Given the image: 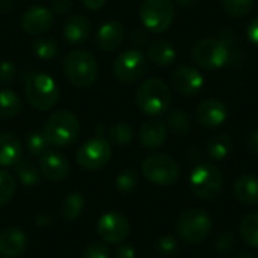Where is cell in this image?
<instances>
[{"instance_id":"37","label":"cell","mask_w":258,"mask_h":258,"mask_svg":"<svg viewBox=\"0 0 258 258\" xmlns=\"http://www.w3.org/2000/svg\"><path fill=\"white\" fill-rule=\"evenodd\" d=\"M83 258H110V249L104 243H91L85 248Z\"/></svg>"},{"instance_id":"14","label":"cell","mask_w":258,"mask_h":258,"mask_svg":"<svg viewBox=\"0 0 258 258\" xmlns=\"http://www.w3.org/2000/svg\"><path fill=\"white\" fill-rule=\"evenodd\" d=\"M171 85L178 94H181L184 97H192L197 92H200V89L203 88L204 77L197 68L183 65V67H178L172 73Z\"/></svg>"},{"instance_id":"47","label":"cell","mask_w":258,"mask_h":258,"mask_svg":"<svg viewBox=\"0 0 258 258\" xmlns=\"http://www.w3.org/2000/svg\"><path fill=\"white\" fill-rule=\"evenodd\" d=\"M178 2H180L181 5H187V3H189V0H178Z\"/></svg>"},{"instance_id":"26","label":"cell","mask_w":258,"mask_h":258,"mask_svg":"<svg viewBox=\"0 0 258 258\" xmlns=\"http://www.w3.org/2000/svg\"><path fill=\"white\" fill-rule=\"evenodd\" d=\"M83 209H85V198H83V195L79 194V192H73V194H70L63 200L62 207H60V215H62V218L65 221L73 222V221H76L82 215Z\"/></svg>"},{"instance_id":"34","label":"cell","mask_w":258,"mask_h":258,"mask_svg":"<svg viewBox=\"0 0 258 258\" xmlns=\"http://www.w3.org/2000/svg\"><path fill=\"white\" fill-rule=\"evenodd\" d=\"M115 186L118 189V192L121 194H130L136 189L138 186V174L135 169H125L122 172L118 174L116 180H115Z\"/></svg>"},{"instance_id":"42","label":"cell","mask_w":258,"mask_h":258,"mask_svg":"<svg viewBox=\"0 0 258 258\" xmlns=\"http://www.w3.org/2000/svg\"><path fill=\"white\" fill-rule=\"evenodd\" d=\"M246 147H248V151L254 156H258V128L254 130L249 138H248V142H246Z\"/></svg>"},{"instance_id":"20","label":"cell","mask_w":258,"mask_h":258,"mask_svg":"<svg viewBox=\"0 0 258 258\" xmlns=\"http://www.w3.org/2000/svg\"><path fill=\"white\" fill-rule=\"evenodd\" d=\"M166 138H168L166 125L159 119L145 121L139 130V141H141L142 147L150 148V150H156V148L162 147L165 144Z\"/></svg>"},{"instance_id":"10","label":"cell","mask_w":258,"mask_h":258,"mask_svg":"<svg viewBox=\"0 0 258 258\" xmlns=\"http://www.w3.org/2000/svg\"><path fill=\"white\" fill-rule=\"evenodd\" d=\"M77 163L86 171H100L112 159V144L103 136L86 141L76 154Z\"/></svg>"},{"instance_id":"29","label":"cell","mask_w":258,"mask_h":258,"mask_svg":"<svg viewBox=\"0 0 258 258\" xmlns=\"http://www.w3.org/2000/svg\"><path fill=\"white\" fill-rule=\"evenodd\" d=\"M107 141L118 147H125L133 141V128L127 122H116L107 132Z\"/></svg>"},{"instance_id":"5","label":"cell","mask_w":258,"mask_h":258,"mask_svg":"<svg viewBox=\"0 0 258 258\" xmlns=\"http://www.w3.org/2000/svg\"><path fill=\"white\" fill-rule=\"evenodd\" d=\"M213 221L207 212L201 209H189L183 212L175 224L177 236L190 245L204 242L212 233Z\"/></svg>"},{"instance_id":"25","label":"cell","mask_w":258,"mask_h":258,"mask_svg":"<svg viewBox=\"0 0 258 258\" xmlns=\"http://www.w3.org/2000/svg\"><path fill=\"white\" fill-rule=\"evenodd\" d=\"M21 98L11 89H0V119H11L21 112Z\"/></svg>"},{"instance_id":"11","label":"cell","mask_w":258,"mask_h":258,"mask_svg":"<svg viewBox=\"0 0 258 258\" xmlns=\"http://www.w3.org/2000/svg\"><path fill=\"white\" fill-rule=\"evenodd\" d=\"M228 57L227 45L215 38L200 39L192 48V59L204 70H218L228 62Z\"/></svg>"},{"instance_id":"16","label":"cell","mask_w":258,"mask_h":258,"mask_svg":"<svg viewBox=\"0 0 258 258\" xmlns=\"http://www.w3.org/2000/svg\"><path fill=\"white\" fill-rule=\"evenodd\" d=\"M125 39V29L119 21L103 23L95 35V44L101 51H115Z\"/></svg>"},{"instance_id":"18","label":"cell","mask_w":258,"mask_h":258,"mask_svg":"<svg viewBox=\"0 0 258 258\" xmlns=\"http://www.w3.org/2000/svg\"><path fill=\"white\" fill-rule=\"evenodd\" d=\"M27 248V236L23 230L9 227L0 231V257L18 258Z\"/></svg>"},{"instance_id":"19","label":"cell","mask_w":258,"mask_h":258,"mask_svg":"<svg viewBox=\"0 0 258 258\" xmlns=\"http://www.w3.org/2000/svg\"><path fill=\"white\" fill-rule=\"evenodd\" d=\"M63 39L71 45H80L91 36V23L82 14L71 15L62 27Z\"/></svg>"},{"instance_id":"13","label":"cell","mask_w":258,"mask_h":258,"mask_svg":"<svg viewBox=\"0 0 258 258\" xmlns=\"http://www.w3.org/2000/svg\"><path fill=\"white\" fill-rule=\"evenodd\" d=\"M54 17L51 9L36 5L29 8L20 18L21 29L30 36H41L47 33L53 26Z\"/></svg>"},{"instance_id":"41","label":"cell","mask_w":258,"mask_h":258,"mask_svg":"<svg viewBox=\"0 0 258 258\" xmlns=\"http://www.w3.org/2000/svg\"><path fill=\"white\" fill-rule=\"evenodd\" d=\"M246 35H248V39L258 47V17H255L251 24L248 26V30H246Z\"/></svg>"},{"instance_id":"30","label":"cell","mask_w":258,"mask_h":258,"mask_svg":"<svg viewBox=\"0 0 258 258\" xmlns=\"http://www.w3.org/2000/svg\"><path fill=\"white\" fill-rule=\"evenodd\" d=\"M240 234L249 246L258 249V213H249L243 218Z\"/></svg>"},{"instance_id":"24","label":"cell","mask_w":258,"mask_h":258,"mask_svg":"<svg viewBox=\"0 0 258 258\" xmlns=\"http://www.w3.org/2000/svg\"><path fill=\"white\" fill-rule=\"evenodd\" d=\"M206 150L210 159L219 162L227 159L231 153H233V139L228 135L224 133H218L213 135L207 144H206Z\"/></svg>"},{"instance_id":"9","label":"cell","mask_w":258,"mask_h":258,"mask_svg":"<svg viewBox=\"0 0 258 258\" xmlns=\"http://www.w3.org/2000/svg\"><path fill=\"white\" fill-rule=\"evenodd\" d=\"M148 70L147 56L138 50L130 48L122 51L113 62V74L121 83H136L139 82Z\"/></svg>"},{"instance_id":"17","label":"cell","mask_w":258,"mask_h":258,"mask_svg":"<svg viewBox=\"0 0 258 258\" xmlns=\"http://www.w3.org/2000/svg\"><path fill=\"white\" fill-rule=\"evenodd\" d=\"M227 106L218 98H207L197 107V121L206 128H215L225 122Z\"/></svg>"},{"instance_id":"3","label":"cell","mask_w":258,"mask_h":258,"mask_svg":"<svg viewBox=\"0 0 258 258\" xmlns=\"http://www.w3.org/2000/svg\"><path fill=\"white\" fill-rule=\"evenodd\" d=\"M136 106L148 116H159L169 110L171 89L157 77L147 79L136 91Z\"/></svg>"},{"instance_id":"32","label":"cell","mask_w":258,"mask_h":258,"mask_svg":"<svg viewBox=\"0 0 258 258\" xmlns=\"http://www.w3.org/2000/svg\"><path fill=\"white\" fill-rule=\"evenodd\" d=\"M26 148H27L30 156L41 157L47 151V148H48V142L44 138L42 132H32V133H29L27 138H26Z\"/></svg>"},{"instance_id":"40","label":"cell","mask_w":258,"mask_h":258,"mask_svg":"<svg viewBox=\"0 0 258 258\" xmlns=\"http://www.w3.org/2000/svg\"><path fill=\"white\" fill-rule=\"evenodd\" d=\"M73 6V0H51V12L67 14Z\"/></svg>"},{"instance_id":"4","label":"cell","mask_w":258,"mask_h":258,"mask_svg":"<svg viewBox=\"0 0 258 258\" xmlns=\"http://www.w3.org/2000/svg\"><path fill=\"white\" fill-rule=\"evenodd\" d=\"M63 73L76 88H89L98 77V63L89 51L73 50L63 59Z\"/></svg>"},{"instance_id":"23","label":"cell","mask_w":258,"mask_h":258,"mask_svg":"<svg viewBox=\"0 0 258 258\" xmlns=\"http://www.w3.org/2000/svg\"><path fill=\"white\" fill-rule=\"evenodd\" d=\"M175 57H177V51H175L174 45L165 39L151 42V45L147 50V59L159 67L171 65L175 60Z\"/></svg>"},{"instance_id":"28","label":"cell","mask_w":258,"mask_h":258,"mask_svg":"<svg viewBox=\"0 0 258 258\" xmlns=\"http://www.w3.org/2000/svg\"><path fill=\"white\" fill-rule=\"evenodd\" d=\"M32 51L39 60L47 62V60L54 59L59 54V45L51 38L39 36L32 42Z\"/></svg>"},{"instance_id":"8","label":"cell","mask_w":258,"mask_h":258,"mask_svg":"<svg viewBox=\"0 0 258 258\" xmlns=\"http://www.w3.org/2000/svg\"><path fill=\"white\" fill-rule=\"evenodd\" d=\"M224 178L222 172L213 163L198 165L189 178L190 190L201 200H215L222 190Z\"/></svg>"},{"instance_id":"43","label":"cell","mask_w":258,"mask_h":258,"mask_svg":"<svg viewBox=\"0 0 258 258\" xmlns=\"http://www.w3.org/2000/svg\"><path fill=\"white\" fill-rule=\"evenodd\" d=\"M118 258H136V251L132 245H121L116 249Z\"/></svg>"},{"instance_id":"22","label":"cell","mask_w":258,"mask_h":258,"mask_svg":"<svg viewBox=\"0 0 258 258\" xmlns=\"http://www.w3.org/2000/svg\"><path fill=\"white\" fill-rule=\"evenodd\" d=\"M234 197L246 204V206H257L258 204V178L252 174L240 175L234 181Z\"/></svg>"},{"instance_id":"36","label":"cell","mask_w":258,"mask_h":258,"mask_svg":"<svg viewBox=\"0 0 258 258\" xmlns=\"http://www.w3.org/2000/svg\"><path fill=\"white\" fill-rule=\"evenodd\" d=\"M178 240L174 237V236H169V234H166V236H162L159 240H157V243H156V249H157V252L159 254H162V255H165V257H172V255H175L177 252H178Z\"/></svg>"},{"instance_id":"12","label":"cell","mask_w":258,"mask_h":258,"mask_svg":"<svg viewBox=\"0 0 258 258\" xmlns=\"http://www.w3.org/2000/svg\"><path fill=\"white\" fill-rule=\"evenodd\" d=\"M97 233L106 243L118 245L130 234V222L119 212H107L98 219Z\"/></svg>"},{"instance_id":"44","label":"cell","mask_w":258,"mask_h":258,"mask_svg":"<svg viewBox=\"0 0 258 258\" xmlns=\"http://www.w3.org/2000/svg\"><path fill=\"white\" fill-rule=\"evenodd\" d=\"M106 2L107 0H82L85 8L89 9V11H100L106 5Z\"/></svg>"},{"instance_id":"33","label":"cell","mask_w":258,"mask_h":258,"mask_svg":"<svg viewBox=\"0 0 258 258\" xmlns=\"http://www.w3.org/2000/svg\"><path fill=\"white\" fill-rule=\"evenodd\" d=\"M222 6L228 15L239 18L251 12L254 6V0H222Z\"/></svg>"},{"instance_id":"1","label":"cell","mask_w":258,"mask_h":258,"mask_svg":"<svg viewBox=\"0 0 258 258\" xmlns=\"http://www.w3.org/2000/svg\"><path fill=\"white\" fill-rule=\"evenodd\" d=\"M24 97L33 109L45 112L53 109L59 103L60 89L50 74L44 71H36L26 79Z\"/></svg>"},{"instance_id":"38","label":"cell","mask_w":258,"mask_h":258,"mask_svg":"<svg viewBox=\"0 0 258 258\" xmlns=\"http://www.w3.org/2000/svg\"><path fill=\"white\" fill-rule=\"evenodd\" d=\"M234 246H236V237L231 233H222L215 242V248L219 252H230Z\"/></svg>"},{"instance_id":"45","label":"cell","mask_w":258,"mask_h":258,"mask_svg":"<svg viewBox=\"0 0 258 258\" xmlns=\"http://www.w3.org/2000/svg\"><path fill=\"white\" fill-rule=\"evenodd\" d=\"M12 2L11 0H0V12L2 14H8L12 9Z\"/></svg>"},{"instance_id":"2","label":"cell","mask_w":258,"mask_h":258,"mask_svg":"<svg viewBox=\"0 0 258 258\" xmlns=\"http://www.w3.org/2000/svg\"><path fill=\"white\" fill-rule=\"evenodd\" d=\"M80 133V121L76 113L67 109L53 112L42 127V135L51 147H70Z\"/></svg>"},{"instance_id":"46","label":"cell","mask_w":258,"mask_h":258,"mask_svg":"<svg viewBox=\"0 0 258 258\" xmlns=\"http://www.w3.org/2000/svg\"><path fill=\"white\" fill-rule=\"evenodd\" d=\"M236 258H252V255H251L248 251H242V252H239V254H237V257Z\"/></svg>"},{"instance_id":"35","label":"cell","mask_w":258,"mask_h":258,"mask_svg":"<svg viewBox=\"0 0 258 258\" xmlns=\"http://www.w3.org/2000/svg\"><path fill=\"white\" fill-rule=\"evenodd\" d=\"M15 189L17 187H15L14 177L6 171H0V207L12 200Z\"/></svg>"},{"instance_id":"39","label":"cell","mask_w":258,"mask_h":258,"mask_svg":"<svg viewBox=\"0 0 258 258\" xmlns=\"http://www.w3.org/2000/svg\"><path fill=\"white\" fill-rule=\"evenodd\" d=\"M15 79V65L9 60L0 62V85L6 86Z\"/></svg>"},{"instance_id":"27","label":"cell","mask_w":258,"mask_h":258,"mask_svg":"<svg viewBox=\"0 0 258 258\" xmlns=\"http://www.w3.org/2000/svg\"><path fill=\"white\" fill-rule=\"evenodd\" d=\"M15 174H17L20 183L26 187H33V186L39 184V181H41L39 168H36L30 160H20L15 165Z\"/></svg>"},{"instance_id":"21","label":"cell","mask_w":258,"mask_h":258,"mask_svg":"<svg viewBox=\"0 0 258 258\" xmlns=\"http://www.w3.org/2000/svg\"><path fill=\"white\" fill-rule=\"evenodd\" d=\"M23 156V144L14 133L0 135V166H15Z\"/></svg>"},{"instance_id":"31","label":"cell","mask_w":258,"mask_h":258,"mask_svg":"<svg viewBox=\"0 0 258 258\" xmlns=\"http://www.w3.org/2000/svg\"><path fill=\"white\" fill-rule=\"evenodd\" d=\"M166 122H168V127H169L174 133H178V135H184V133H187L189 128H190L189 115H187L184 110H181V109H172V110L168 113Z\"/></svg>"},{"instance_id":"6","label":"cell","mask_w":258,"mask_h":258,"mask_svg":"<svg viewBox=\"0 0 258 258\" xmlns=\"http://www.w3.org/2000/svg\"><path fill=\"white\" fill-rule=\"evenodd\" d=\"M142 175L156 186H171L180 177V166L169 154L154 153L142 162Z\"/></svg>"},{"instance_id":"7","label":"cell","mask_w":258,"mask_h":258,"mask_svg":"<svg viewBox=\"0 0 258 258\" xmlns=\"http://www.w3.org/2000/svg\"><path fill=\"white\" fill-rule=\"evenodd\" d=\"M141 23L153 33H162L171 27L175 18L172 0H144L139 8Z\"/></svg>"},{"instance_id":"15","label":"cell","mask_w":258,"mask_h":258,"mask_svg":"<svg viewBox=\"0 0 258 258\" xmlns=\"http://www.w3.org/2000/svg\"><path fill=\"white\" fill-rule=\"evenodd\" d=\"M39 172L50 181H63L70 175V163L63 154L56 151H45L39 157Z\"/></svg>"}]
</instances>
